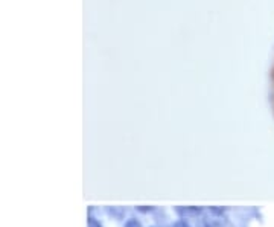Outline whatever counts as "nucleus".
Instances as JSON below:
<instances>
[{"label":"nucleus","instance_id":"nucleus-1","mask_svg":"<svg viewBox=\"0 0 274 227\" xmlns=\"http://www.w3.org/2000/svg\"><path fill=\"white\" fill-rule=\"evenodd\" d=\"M87 225H88V227H102V224H101L93 215H88V218H87Z\"/></svg>","mask_w":274,"mask_h":227},{"label":"nucleus","instance_id":"nucleus-2","mask_svg":"<svg viewBox=\"0 0 274 227\" xmlns=\"http://www.w3.org/2000/svg\"><path fill=\"white\" fill-rule=\"evenodd\" d=\"M125 227H143V225L140 224V221L137 218H128L125 222Z\"/></svg>","mask_w":274,"mask_h":227},{"label":"nucleus","instance_id":"nucleus-3","mask_svg":"<svg viewBox=\"0 0 274 227\" xmlns=\"http://www.w3.org/2000/svg\"><path fill=\"white\" fill-rule=\"evenodd\" d=\"M172 227H191V225H189V222H188L186 219H183V218H181V219L175 221Z\"/></svg>","mask_w":274,"mask_h":227},{"label":"nucleus","instance_id":"nucleus-4","mask_svg":"<svg viewBox=\"0 0 274 227\" xmlns=\"http://www.w3.org/2000/svg\"><path fill=\"white\" fill-rule=\"evenodd\" d=\"M201 227H215V225H213V224H212V222L209 221V222H204V224H203Z\"/></svg>","mask_w":274,"mask_h":227}]
</instances>
